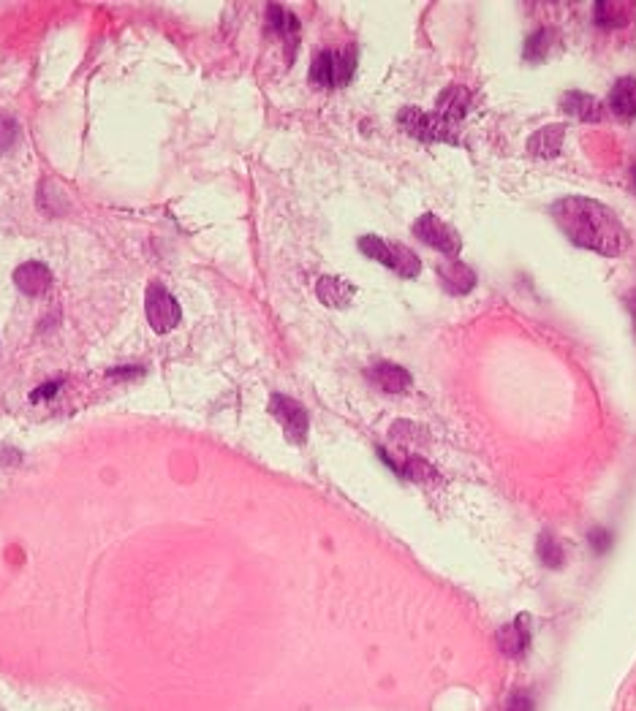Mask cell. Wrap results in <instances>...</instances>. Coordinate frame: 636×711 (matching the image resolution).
Listing matches in <instances>:
<instances>
[{
    "label": "cell",
    "mask_w": 636,
    "mask_h": 711,
    "mask_svg": "<svg viewBox=\"0 0 636 711\" xmlns=\"http://www.w3.org/2000/svg\"><path fill=\"white\" fill-rule=\"evenodd\" d=\"M147 321H150V329L155 334H169L172 329H177L183 313H180V304L177 299L169 293L161 283H153L147 288Z\"/></svg>",
    "instance_id": "cell-5"
},
{
    "label": "cell",
    "mask_w": 636,
    "mask_h": 711,
    "mask_svg": "<svg viewBox=\"0 0 636 711\" xmlns=\"http://www.w3.org/2000/svg\"><path fill=\"white\" fill-rule=\"evenodd\" d=\"M503 711H536V703L528 692H512L503 706Z\"/></svg>",
    "instance_id": "cell-22"
},
{
    "label": "cell",
    "mask_w": 636,
    "mask_h": 711,
    "mask_svg": "<svg viewBox=\"0 0 636 711\" xmlns=\"http://www.w3.org/2000/svg\"><path fill=\"white\" fill-rule=\"evenodd\" d=\"M359 250H362L367 258H373V261H378V263L389 266L392 272H397V275L405 277V280H411V277H416V275L421 272V263H419L416 253H413L411 247H405V245H392V242H384L381 237L367 234V237L359 239Z\"/></svg>",
    "instance_id": "cell-2"
},
{
    "label": "cell",
    "mask_w": 636,
    "mask_h": 711,
    "mask_svg": "<svg viewBox=\"0 0 636 711\" xmlns=\"http://www.w3.org/2000/svg\"><path fill=\"white\" fill-rule=\"evenodd\" d=\"M633 183H636V166H633Z\"/></svg>",
    "instance_id": "cell-25"
},
{
    "label": "cell",
    "mask_w": 636,
    "mask_h": 711,
    "mask_svg": "<svg viewBox=\"0 0 636 711\" xmlns=\"http://www.w3.org/2000/svg\"><path fill=\"white\" fill-rule=\"evenodd\" d=\"M636 4H625V0H599L596 4V25L601 27H623L633 20Z\"/></svg>",
    "instance_id": "cell-17"
},
{
    "label": "cell",
    "mask_w": 636,
    "mask_h": 711,
    "mask_svg": "<svg viewBox=\"0 0 636 711\" xmlns=\"http://www.w3.org/2000/svg\"><path fill=\"white\" fill-rule=\"evenodd\" d=\"M14 285L27 293V296H41L50 285H52V272L47 270L44 263L38 261H27L22 263L20 270L14 272Z\"/></svg>",
    "instance_id": "cell-10"
},
{
    "label": "cell",
    "mask_w": 636,
    "mask_h": 711,
    "mask_svg": "<svg viewBox=\"0 0 636 711\" xmlns=\"http://www.w3.org/2000/svg\"><path fill=\"white\" fill-rule=\"evenodd\" d=\"M563 137H566L563 125L538 128L533 137L528 139V152L536 155V158H555L561 152V147H563Z\"/></svg>",
    "instance_id": "cell-12"
},
{
    "label": "cell",
    "mask_w": 636,
    "mask_h": 711,
    "mask_svg": "<svg viewBox=\"0 0 636 711\" xmlns=\"http://www.w3.org/2000/svg\"><path fill=\"white\" fill-rule=\"evenodd\" d=\"M270 413L280 421L286 437L291 442H305L308 437V413L305 408L296 402L291 396H283V394H272L270 399Z\"/></svg>",
    "instance_id": "cell-7"
},
{
    "label": "cell",
    "mask_w": 636,
    "mask_h": 711,
    "mask_svg": "<svg viewBox=\"0 0 636 711\" xmlns=\"http://www.w3.org/2000/svg\"><path fill=\"white\" fill-rule=\"evenodd\" d=\"M549 47H553V33L546 27H538L536 33L528 35L525 41V60L530 63H541L546 55H549Z\"/></svg>",
    "instance_id": "cell-18"
},
{
    "label": "cell",
    "mask_w": 636,
    "mask_h": 711,
    "mask_svg": "<svg viewBox=\"0 0 636 711\" xmlns=\"http://www.w3.org/2000/svg\"><path fill=\"white\" fill-rule=\"evenodd\" d=\"M316 293L318 299L326 304V307H334V309H343L351 304V299L357 296V288L351 283H346L343 277H321L318 285H316Z\"/></svg>",
    "instance_id": "cell-14"
},
{
    "label": "cell",
    "mask_w": 636,
    "mask_h": 711,
    "mask_svg": "<svg viewBox=\"0 0 636 711\" xmlns=\"http://www.w3.org/2000/svg\"><path fill=\"white\" fill-rule=\"evenodd\" d=\"M397 122L403 125L405 133H411V137H416L421 142H449V145L459 142L454 137V125H449L438 114H428V112L416 109V106H405L397 114Z\"/></svg>",
    "instance_id": "cell-4"
},
{
    "label": "cell",
    "mask_w": 636,
    "mask_h": 711,
    "mask_svg": "<svg viewBox=\"0 0 636 711\" xmlns=\"http://www.w3.org/2000/svg\"><path fill=\"white\" fill-rule=\"evenodd\" d=\"M17 139V125L12 120H0V150H9Z\"/></svg>",
    "instance_id": "cell-23"
},
{
    "label": "cell",
    "mask_w": 636,
    "mask_h": 711,
    "mask_svg": "<svg viewBox=\"0 0 636 711\" xmlns=\"http://www.w3.org/2000/svg\"><path fill=\"white\" fill-rule=\"evenodd\" d=\"M538 559L546 567H555V570L563 567V559H566L563 546H561V541L555 535H549V532H544V535L538 538Z\"/></svg>",
    "instance_id": "cell-19"
},
{
    "label": "cell",
    "mask_w": 636,
    "mask_h": 711,
    "mask_svg": "<svg viewBox=\"0 0 636 711\" xmlns=\"http://www.w3.org/2000/svg\"><path fill=\"white\" fill-rule=\"evenodd\" d=\"M549 212H553V220L566 234V239L574 242L577 247L609 258L620 255L628 247V231L623 229L620 217L601 201L571 196L553 204Z\"/></svg>",
    "instance_id": "cell-1"
},
{
    "label": "cell",
    "mask_w": 636,
    "mask_h": 711,
    "mask_svg": "<svg viewBox=\"0 0 636 711\" xmlns=\"http://www.w3.org/2000/svg\"><path fill=\"white\" fill-rule=\"evenodd\" d=\"M438 277H441V285L454 296L471 293L476 288V275L468 270V266L454 261V258L446 261V263H438Z\"/></svg>",
    "instance_id": "cell-11"
},
{
    "label": "cell",
    "mask_w": 636,
    "mask_h": 711,
    "mask_svg": "<svg viewBox=\"0 0 636 711\" xmlns=\"http://www.w3.org/2000/svg\"><path fill=\"white\" fill-rule=\"evenodd\" d=\"M528 621H530V619H528L525 613H520L514 621H508V625H503V628L498 630L495 641H498V649H500L506 657H522L525 649L530 646V630L525 628Z\"/></svg>",
    "instance_id": "cell-8"
},
{
    "label": "cell",
    "mask_w": 636,
    "mask_h": 711,
    "mask_svg": "<svg viewBox=\"0 0 636 711\" xmlns=\"http://www.w3.org/2000/svg\"><path fill=\"white\" fill-rule=\"evenodd\" d=\"M411 231L428 245V247H433V250H441V253H446V255H459V250H462V242H459V237H457V231L449 226V223H444L441 217H436V215H419V220L416 223L411 226Z\"/></svg>",
    "instance_id": "cell-6"
},
{
    "label": "cell",
    "mask_w": 636,
    "mask_h": 711,
    "mask_svg": "<svg viewBox=\"0 0 636 711\" xmlns=\"http://www.w3.org/2000/svg\"><path fill=\"white\" fill-rule=\"evenodd\" d=\"M370 380L378 386V388H384L389 394H400L411 386V372L400 364H389V362H381L370 370Z\"/></svg>",
    "instance_id": "cell-15"
},
{
    "label": "cell",
    "mask_w": 636,
    "mask_h": 711,
    "mask_svg": "<svg viewBox=\"0 0 636 711\" xmlns=\"http://www.w3.org/2000/svg\"><path fill=\"white\" fill-rule=\"evenodd\" d=\"M561 106L566 114L577 117V120H585V122H601L604 117V109H601V101L593 98L587 93H579V90H571L561 98Z\"/></svg>",
    "instance_id": "cell-13"
},
{
    "label": "cell",
    "mask_w": 636,
    "mask_h": 711,
    "mask_svg": "<svg viewBox=\"0 0 636 711\" xmlns=\"http://www.w3.org/2000/svg\"><path fill=\"white\" fill-rule=\"evenodd\" d=\"M354 71H357L354 50L321 52V55H316V60L310 66V82L316 87H343V84L351 82Z\"/></svg>",
    "instance_id": "cell-3"
},
{
    "label": "cell",
    "mask_w": 636,
    "mask_h": 711,
    "mask_svg": "<svg viewBox=\"0 0 636 711\" xmlns=\"http://www.w3.org/2000/svg\"><path fill=\"white\" fill-rule=\"evenodd\" d=\"M587 538H590V549L596 554H607L612 549V532L604 529V527H596Z\"/></svg>",
    "instance_id": "cell-21"
},
{
    "label": "cell",
    "mask_w": 636,
    "mask_h": 711,
    "mask_svg": "<svg viewBox=\"0 0 636 711\" xmlns=\"http://www.w3.org/2000/svg\"><path fill=\"white\" fill-rule=\"evenodd\" d=\"M267 17H270V25H272L283 38H288V41H294L296 33H300V22H296V17L288 14L283 6H270Z\"/></svg>",
    "instance_id": "cell-20"
},
{
    "label": "cell",
    "mask_w": 636,
    "mask_h": 711,
    "mask_svg": "<svg viewBox=\"0 0 636 711\" xmlns=\"http://www.w3.org/2000/svg\"><path fill=\"white\" fill-rule=\"evenodd\" d=\"M468 104H471V96L465 90L462 84H451L446 90L438 96L436 101V114L441 120H446L449 125H457L465 114H468Z\"/></svg>",
    "instance_id": "cell-9"
},
{
    "label": "cell",
    "mask_w": 636,
    "mask_h": 711,
    "mask_svg": "<svg viewBox=\"0 0 636 711\" xmlns=\"http://www.w3.org/2000/svg\"><path fill=\"white\" fill-rule=\"evenodd\" d=\"M609 109L623 120L636 117V79L633 76H623L615 82L609 93Z\"/></svg>",
    "instance_id": "cell-16"
},
{
    "label": "cell",
    "mask_w": 636,
    "mask_h": 711,
    "mask_svg": "<svg viewBox=\"0 0 636 711\" xmlns=\"http://www.w3.org/2000/svg\"><path fill=\"white\" fill-rule=\"evenodd\" d=\"M628 309H631V318H633V329H636V291L628 296Z\"/></svg>",
    "instance_id": "cell-24"
}]
</instances>
